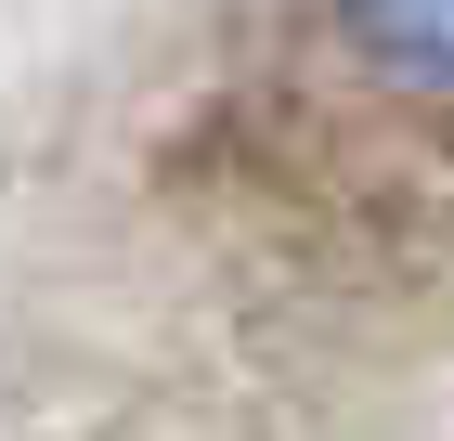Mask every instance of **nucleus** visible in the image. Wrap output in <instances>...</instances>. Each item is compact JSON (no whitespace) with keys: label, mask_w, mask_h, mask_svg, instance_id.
I'll return each mask as SVG.
<instances>
[{"label":"nucleus","mask_w":454,"mask_h":441,"mask_svg":"<svg viewBox=\"0 0 454 441\" xmlns=\"http://www.w3.org/2000/svg\"><path fill=\"white\" fill-rule=\"evenodd\" d=\"M350 52L403 91H454V0H338Z\"/></svg>","instance_id":"obj_1"}]
</instances>
